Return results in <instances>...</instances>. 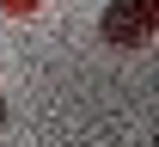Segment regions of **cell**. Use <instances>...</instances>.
I'll use <instances>...</instances> for the list:
<instances>
[{"label": "cell", "instance_id": "1", "mask_svg": "<svg viewBox=\"0 0 159 147\" xmlns=\"http://www.w3.org/2000/svg\"><path fill=\"white\" fill-rule=\"evenodd\" d=\"M159 31V0H110L98 19V37L110 43V49H135V43H147Z\"/></svg>", "mask_w": 159, "mask_h": 147}, {"label": "cell", "instance_id": "2", "mask_svg": "<svg viewBox=\"0 0 159 147\" xmlns=\"http://www.w3.org/2000/svg\"><path fill=\"white\" fill-rule=\"evenodd\" d=\"M12 6H19V12H31V0H12Z\"/></svg>", "mask_w": 159, "mask_h": 147}, {"label": "cell", "instance_id": "3", "mask_svg": "<svg viewBox=\"0 0 159 147\" xmlns=\"http://www.w3.org/2000/svg\"><path fill=\"white\" fill-rule=\"evenodd\" d=\"M0 123H6V104H0Z\"/></svg>", "mask_w": 159, "mask_h": 147}, {"label": "cell", "instance_id": "4", "mask_svg": "<svg viewBox=\"0 0 159 147\" xmlns=\"http://www.w3.org/2000/svg\"><path fill=\"white\" fill-rule=\"evenodd\" d=\"M153 147H159V135H153Z\"/></svg>", "mask_w": 159, "mask_h": 147}]
</instances>
